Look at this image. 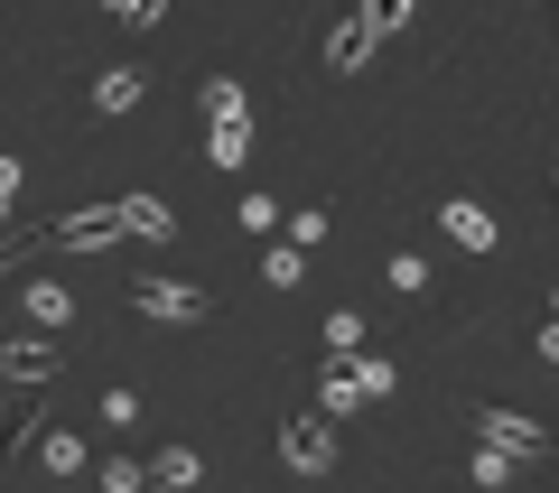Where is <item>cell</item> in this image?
Instances as JSON below:
<instances>
[{
  "mask_svg": "<svg viewBox=\"0 0 559 493\" xmlns=\"http://www.w3.org/2000/svg\"><path fill=\"white\" fill-rule=\"evenodd\" d=\"M131 308L159 316V326H215V289H197V279H168V270H140L131 279Z\"/></svg>",
  "mask_w": 559,
  "mask_h": 493,
  "instance_id": "cell-1",
  "label": "cell"
},
{
  "mask_svg": "<svg viewBox=\"0 0 559 493\" xmlns=\"http://www.w3.org/2000/svg\"><path fill=\"white\" fill-rule=\"evenodd\" d=\"M466 429H476V447H503L513 466H532V456H550V429L522 410H503V400H466Z\"/></svg>",
  "mask_w": 559,
  "mask_h": 493,
  "instance_id": "cell-2",
  "label": "cell"
},
{
  "mask_svg": "<svg viewBox=\"0 0 559 493\" xmlns=\"http://www.w3.org/2000/svg\"><path fill=\"white\" fill-rule=\"evenodd\" d=\"M336 419H326V410H289V419H280V466H289V474H336Z\"/></svg>",
  "mask_w": 559,
  "mask_h": 493,
  "instance_id": "cell-3",
  "label": "cell"
},
{
  "mask_svg": "<svg viewBox=\"0 0 559 493\" xmlns=\"http://www.w3.org/2000/svg\"><path fill=\"white\" fill-rule=\"evenodd\" d=\"M57 373H66V345H47V336H10L0 345V382H10V392H47Z\"/></svg>",
  "mask_w": 559,
  "mask_h": 493,
  "instance_id": "cell-4",
  "label": "cell"
},
{
  "mask_svg": "<svg viewBox=\"0 0 559 493\" xmlns=\"http://www.w3.org/2000/svg\"><path fill=\"white\" fill-rule=\"evenodd\" d=\"M140 103H150V65H112V75H94V94H84V112L94 121H121V112H140Z\"/></svg>",
  "mask_w": 559,
  "mask_h": 493,
  "instance_id": "cell-5",
  "label": "cell"
},
{
  "mask_svg": "<svg viewBox=\"0 0 559 493\" xmlns=\"http://www.w3.org/2000/svg\"><path fill=\"white\" fill-rule=\"evenodd\" d=\"M439 224H448V242H457V252H495V242H503V224L485 215L476 196H439Z\"/></svg>",
  "mask_w": 559,
  "mask_h": 493,
  "instance_id": "cell-6",
  "label": "cell"
},
{
  "mask_svg": "<svg viewBox=\"0 0 559 493\" xmlns=\"http://www.w3.org/2000/svg\"><path fill=\"white\" fill-rule=\"evenodd\" d=\"M112 215H121V242H178L168 196H112Z\"/></svg>",
  "mask_w": 559,
  "mask_h": 493,
  "instance_id": "cell-7",
  "label": "cell"
},
{
  "mask_svg": "<svg viewBox=\"0 0 559 493\" xmlns=\"http://www.w3.org/2000/svg\"><path fill=\"white\" fill-rule=\"evenodd\" d=\"M47 242H66V252H112V242H121V215H112V205H84V215H66Z\"/></svg>",
  "mask_w": 559,
  "mask_h": 493,
  "instance_id": "cell-8",
  "label": "cell"
},
{
  "mask_svg": "<svg viewBox=\"0 0 559 493\" xmlns=\"http://www.w3.org/2000/svg\"><path fill=\"white\" fill-rule=\"evenodd\" d=\"M57 326H75V289L66 279H28V336H57Z\"/></svg>",
  "mask_w": 559,
  "mask_h": 493,
  "instance_id": "cell-9",
  "label": "cell"
},
{
  "mask_svg": "<svg viewBox=\"0 0 559 493\" xmlns=\"http://www.w3.org/2000/svg\"><path fill=\"white\" fill-rule=\"evenodd\" d=\"M140 474H150L159 493H187V484H205V456L197 447H150V466H140Z\"/></svg>",
  "mask_w": 559,
  "mask_h": 493,
  "instance_id": "cell-10",
  "label": "cell"
},
{
  "mask_svg": "<svg viewBox=\"0 0 559 493\" xmlns=\"http://www.w3.org/2000/svg\"><path fill=\"white\" fill-rule=\"evenodd\" d=\"M38 429H47L38 392H10V400H0V456H20V447H28V437H38Z\"/></svg>",
  "mask_w": 559,
  "mask_h": 493,
  "instance_id": "cell-11",
  "label": "cell"
},
{
  "mask_svg": "<svg viewBox=\"0 0 559 493\" xmlns=\"http://www.w3.org/2000/svg\"><path fill=\"white\" fill-rule=\"evenodd\" d=\"M411 20H419V0H355V28H364L373 47H392Z\"/></svg>",
  "mask_w": 559,
  "mask_h": 493,
  "instance_id": "cell-12",
  "label": "cell"
},
{
  "mask_svg": "<svg viewBox=\"0 0 559 493\" xmlns=\"http://www.w3.org/2000/svg\"><path fill=\"white\" fill-rule=\"evenodd\" d=\"M197 103H205V131H215V121H252V94H242L234 75H205Z\"/></svg>",
  "mask_w": 559,
  "mask_h": 493,
  "instance_id": "cell-13",
  "label": "cell"
},
{
  "mask_svg": "<svg viewBox=\"0 0 559 493\" xmlns=\"http://www.w3.org/2000/svg\"><path fill=\"white\" fill-rule=\"evenodd\" d=\"M318 410H326V419H355V410H364V392H355V373H345L336 354H326V373H318Z\"/></svg>",
  "mask_w": 559,
  "mask_h": 493,
  "instance_id": "cell-14",
  "label": "cell"
},
{
  "mask_svg": "<svg viewBox=\"0 0 559 493\" xmlns=\"http://www.w3.org/2000/svg\"><path fill=\"white\" fill-rule=\"evenodd\" d=\"M38 456H47V474H84V466H94L75 429H38Z\"/></svg>",
  "mask_w": 559,
  "mask_h": 493,
  "instance_id": "cell-15",
  "label": "cell"
},
{
  "mask_svg": "<svg viewBox=\"0 0 559 493\" xmlns=\"http://www.w3.org/2000/svg\"><path fill=\"white\" fill-rule=\"evenodd\" d=\"M326 354H336V363L345 354H373V326H364L355 308H336V316H326Z\"/></svg>",
  "mask_w": 559,
  "mask_h": 493,
  "instance_id": "cell-16",
  "label": "cell"
},
{
  "mask_svg": "<svg viewBox=\"0 0 559 493\" xmlns=\"http://www.w3.org/2000/svg\"><path fill=\"white\" fill-rule=\"evenodd\" d=\"M205 158H215V168H242V158H252V121H215V131H205Z\"/></svg>",
  "mask_w": 559,
  "mask_h": 493,
  "instance_id": "cell-17",
  "label": "cell"
},
{
  "mask_svg": "<svg viewBox=\"0 0 559 493\" xmlns=\"http://www.w3.org/2000/svg\"><path fill=\"white\" fill-rule=\"evenodd\" d=\"M345 373H355V392H364V400H392V392H401V373H392L382 354H345Z\"/></svg>",
  "mask_w": 559,
  "mask_h": 493,
  "instance_id": "cell-18",
  "label": "cell"
},
{
  "mask_svg": "<svg viewBox=\"0 0 559 493\" xmlns=\"http://www.w3.org/2000/svg\"><path fill=\"white\" fill-rule=\"evenodd\" d=\"M299 279H308V252H289V242L261 252V289H299Z\"/></svg>",
  "mask_w": 559,
  "mask_h": 493,
  "instance_id": "cell-19",
  "label": "cell"
},
{
  "mask_svg": "<svg viewBox=\"0 0 559 493\" xmlns=\"http://www.w3.org/2000/svg\"><path fill=\"white\" fill-rule=\"evenodd\" d=\"M364 57H373V38H364V28L345 20L336 38H326V65H336V75H364Z\"/></svg>",
  "mask_w": 559,
  "mask_h": 493,
  "instance_id": "cell-20",
  "label": "cell"
},
{
  "mask_svg": "<svg viewBox=\"0 0 559 493\" xmlns=\"http://www.w3.org/2000/svg\"><path fill=\"white\" fill-rule=\"evenodd\" d=\"M280 224H289V233H280L289 252H318L326 242V205H299V215H280Z\"/></svg>",
  "mask_w": 559,
  "mask_h": 493,
  "instance_id": "cell-21",
  "label": "cell"
},
{
  "mask_svg": "<svg viewBox=\"0 0 559 493\" xmlns=\"http://www.w3.org/2000/svg\"><path fill=\"white\" fill-rule=\"evenodd\" d=\"M382 279H392L401 298H419V289H429V261H419V252H392V261H382Z\"/></svg>",
  "mask_w": 559,
  "mask_h": 493,
  "instance_id": "cell-22",
  "label": "cell"
},
{
  "mask_svg": "<svg viewBox=\"0 0 559 493\" xmlns=\"http://www.w3.org/2000/svg\"><path fill=\"white\" fill-rule=\"evenodd\" d=\"M140 419H150V410H140V392H121V382H112V392H103V429H121V437H131Z\"/></svg>",
  "mask_w": 559,
  "mask_h": 493,
  "instance_id": "cell-23",
  "label": "cell"
},
{
  "mask_svg": "<svg viewBox=\"0 0 559 493\" xmlns=\"http://www.w3.org/2000/svg\"><path fill=\"white\" fill-rule=\"evenodd\" d=\"M466 474H476V484H513V456H503V447H476V456H466Z\"/></svg>",
  "mask_w": 559,
  "mask_h": 493,
  "instance_id": "cell-24",
  "label": "cell"
},
{
  "mask_svg": "<svg viewBox=\"0 0 559 493\" xmlns=\"http://www.w3.org/2000/svg\"><path fill=\"white\" fill-rule=\"evenodd\" d=\"M103 493H150V474H140V456H112V466H103Z\"/></svg>",
  "mask_w": 559,
  "mask_h": 493,
  "instance_id": "cell-25",
  "label": "cell"
},
{
  "mask_svg": "<svg viewBox=\"0 0 559 493\" xmlns=\"http://www.w3.org/2000/svg\"><path fill=\"white\" fill-rule=\"evenodd\" d=\"M103 10H112V20H131V28H159V20H168V0H103Z\"/></svg>",
  "mask_w": 559,
  "mask_h": 493,
  "instance_id": "cell-26",
  "label": "cell"
},
{
  "mask_svg": "<svg viewBox=\"0 0 559 493\" xmlns=\"http://www.w3.org/2000/svg\"><path fill=\"white\" fill-rule=\"evenodd\" d=\"M242 224L252 233H280V196H242Z\"/></svg>",
  "mask_w": 559,
  "mask_h": 493,
  "instance_id": "cell-27",
  "label": "cell"
},
{
  "mask_svg": "<svg viewBox=\"0 0 559 493\" xmlns=\"http://www.w3.org/2000/svg\"><path fill=\"white\" fill-rule=\"evenodd\" d=\"M10 205H20V158H0V224H10Z\"/></svg>",
  "mask_w": 559,
  "mask_h": 493,
  "instance_id": "cell-28",
  "label": "cell"
},
{
  "mask_svg": "<svg viewBox=\"0 0 559 493\" xmlns=\"http://www.w3.org/2000/svg\"><path fill=\"white\" fill-rule=\"evenodd\" d=\"M28 252H38V242H0V270H28Z\"/></svg>",
  "mask_w": 559,
  "mask_h": 493,
  "instance_id": "cell-29",
  "label": "cell"
},
{
  "mask_svg": "<svg viewBox=\"0 0 559 493\" xmlns=\"http://www.w3.org/2000/svg\"><path fill=\"white\" fill-rule=\"evenodd\" d=\"M532 345H540V363H559V316H550V326H540Z\"/></svg>",
  "mask_w": 559,
  "mask_h": 493,
  "instance_id": "cell-30",
  "label": "cell"
},
{
  "mask_svg": "<svg viewBox=\"0 0 559 493\" xmlns=\"http://www.w3.org/2000/svg\"><path fill=\"white\" fill-rule=\"evenodd\" d=\"M550 316H559V289H550Z\"/></svg>",
  "mask_w": 559,
  "mask_h": 493,
  "instance_id": "cell-31",
  "label": "cell"
},
{
  "mask_svg": "<svg viewBox=\"0 0 559 493\" xmlns=\"http://www.w3.org/2000/svg\"><path fill=\"white\" fill-rule=\"evenodd\" d=\"M550 187H559V168H550Z\"/></svg>",
  "mask_w": 559,
  "mask_h": 493,
  "instance_id": "cell-32",
  "label": "cell"
},
{
  "mask_svg": "<svg viewBox=\"0 0 559 493\" xmlns=\"http://www.w3.org/2000/svg\"><path fill=\"white\" fill-rule=\"evenodd\" d=\"M550 447H559V437H550Z\"/></svg>",
  "mask_w": 559,
  "mask_h": 493,
  "instance_id": "cell-33",
  "label": "cell"
}]
</instances>
